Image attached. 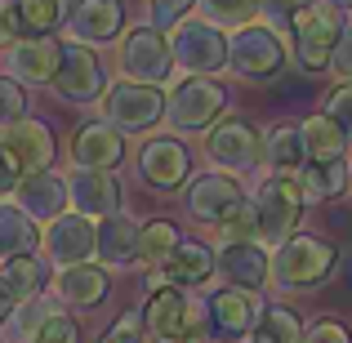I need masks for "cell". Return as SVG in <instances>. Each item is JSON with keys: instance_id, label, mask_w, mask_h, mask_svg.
Here are the masks:
<instances>
[{"instance_id": "32", "label": "cell", "mask_w": 352, "mask_h": 343, "mask_svg": "<svg viewBox=\"0 0 352 343\" xmlns=\"http://www.w3.org/2000/svg\"><path fill=\"white\" fill-rule=\"evenodd\" d=\"M348 161H335V165H303L299 170V188H303V201H335L348 192Z\"/></svg>"}, {"instance_id": "44", "label": "cell", "mask_w": 352, "mask_h": 343, "mask_svg": "<svg viewBox=\"0 0 352 343\" xmlns=\"http://www.w3.org/2000/svg\"><path fill=\"white\" fill-rule=\"evenodd\" d=\"M23 41V27H18V9L14 0H0V49H14Z\"/></svg>"}, {"instance_id": "23", "label": "cell", "mask_w": 352, "mask_h": 343, "mask_svg": "<svg viewBox=\"0 0 352 343\" xmlns=\"http://www.w3.org/2000/svg\"><path fill=\"white\" fill-rule=\"evenodd\" d=\"M107 290H112V276H107V267L98 263H76V267H58V276H54V294H58V303H67V308H98V303L107 299Z\"/></svg>"}, {"instance_id": "29", "label": "cell", "mask_w": 352, "mask_h": 343, "mask_svg": "<svg viewBox=\"0 0 352 343\" xmlns=\"http://www.w3.org/2000/svg\"><path fill=\"white\" fill-rule=\"evenodd\" d=\"M179 223H170V219H147L143 228H138V245H134V263L143 267H165V258L179 250Z\"/></svg>"}, {"instance_id": "7", "label": "cell", "mask_w": 352, "mask_h": 343, "mask_svg": "<svg viewBox=\"0 0 352 343\" xmlns=\"http://www.w3.org/2000/svg\"><path fill=\"white\" fill-rule=\"evenodd\" d=\"M103 120L116 134H147L156 120H165V94L156 85L116 80L103 89Z\"/></svg>"}, {"instance_id": "15", "label": "cell", "mask_w": 352, "mask_h": 343, "mask_svg": "<svg viewBox=\"0 0 352 343\" xmlns=\"http://www.w3.org/2000/svg\"><path fill=\"white\" fill-rule=\"evenodd\" d=\"M120 179L107 170H76L67 179V201L76 206V214L85 219H112L120 214Z\"/></svg>"}, {"instance_id": "39", "label": "cell", "mask_w": 352, "mask_h": 343, "mask_svg": "<svg viewBox=\"0 0 352 343\" xmlns=\"http://www.w3.org/2000/svg\"><path fill=\"white\" fill-rule=\"evenodd\" d=\"M103 343H152L143 330V317L138 312H120V317L112 321V330L103 335Z\"/></svg>"}, {"instance_id": "30", "label": "cell", "mask_w": 352, "mask_h": 343, "mask_svg": "<svg viewBox=\"0 0 352 343\" xmlns=\"http://www.w3.org/2000/svg\"><path fill=\"white\" fill-rule=\"evenodd\" d=\"M263 161L272 165V174H294L303 170V138L299 125H272L263 138Z\"/></svg>"}, {"instance_id": "14", "label": "cell", "mask_w": 352, "mask_h": 343, "mask_svg": "<svg viewBox=\"0 0 352 343\" xmlns=\"http://www.w3.org/2000/svg\"><path fill=\"white\" fill-rule=\"evenodd\" d=\"M138 170H143V179L152 183V188L174 192V188H183V183L192 179V152L170 134L147 138L143 152H138Z\"/></svg>"}, {"instance_id": "40", "label": "cell", "mask_w": 352, "mask_h": 343, "mask_svg": "<svg viewBox=\"0 0 352 343\" xmlns=\"http://www.w3.org/2000/svg\"><path fill=\"white\" fill-rule=\"evenodd\" d=\"M326 116L339 125V134L352 143V85H339L335 94L326 98Z\"/></svg>"}, {"instance_id": "2", "label": "cell", "mask_w": 352, "mask_h": 343, "mask_svg": "<svg viewBox=\"0 0 352 343\" xmlns=\"http://www.w3.org/2000/svg\"><path fill=\"white\" fill-rule=\"evenodd\" d=\"M303 206L308 201H303V188L294 174H267L250 197V210H254V223H258V245L276 250L281 241H290L303 219Z\"/></svg>"}, {"instance_id": "9", "label": "cell", "mask_w": 352, "mask_h": 343, "mask_svg": "<svg viewBox=\"0 0 352 343\" xmlns=\"http://www.w3.org/2000/svg\"><path fill=\"white\" fill-rule=\"evenodd\" d=\"M170 54L183 71L210 76V71L228 67V36H223V27L206 23V18H183L170 36Z\"/></svg>"}, {"instance_id": "31", "label": "cell", "mask_w": 352, "mask_h": 343, "mask_svg": "<svg viewBox=\"0 0 352 343\" xmlns=\"http://www.w3.org/2000/svg\"><path fill=\"white\" fill-rule=\"evenodd\" d=\"M18 9V27L23 36H50L67 23L72 14V0H14Z\"/></svg>"}, {"instance_id": "43", "label": "cell", "mask_w": 352, "mask_h": 343, "mask_svg": "<svg viewBox=\"0 0 352 343\" xmlns=\"http://www.w3.org/2000/svg\"><path fill=\"white\" fill-rule=\"evenodd\" d=\"M330 71H335L339 85H352V27L348 23H344V32H339L335 54H330Z\"/></svg>"}, {"instance_id": "37", "label": "cell", "mask_w": 352, "mask_h": 343, "mask_svg": "<svg viewBox=\"0 0 352 343\" xmlns=\"http://www.w3.org/2000/svg\"><path fill=\"white\" fill-rule=\"evenodd\" d=\"M219 232H223V245H241V241H258V223H254V210H250V201H245V206H241V210H236V214L228 219V223L219 228Z\"/></svg>"}, {"instance_id": "12", "label": "cell", "mask_w": 352, "mask_h": 343, "mask_svg": "<svg viewBox=\"0 0 352 343\" xmlns=\"http://www.w3.org/2000/svg\"><path fill=\"white\" fill-rule=\"evenodd\" d=\"M54 89H58V98H67V103H89V98H98L107 89V67L103 58H98V49H85V45H63L58 54V71H54L50 80Z\"/></svg>"}, {"instance_id": "26", "label": "cell", "mask_w": 352, "mask_h": 343, "mask_svg": "<svg viewBox=\"0 0 352 343\" xmlns=\"http://www.w3.org/2000/svg\"><path fill=\"white\" fill-rule=\"evenodd\" d=\"M303 138V165H335L348 161V138L339 134V125L330 116H308L299 125Z\"/></svg>"}, {"instance_id": "11", "label": "cell", "mask_w": 352, "mask_h": 343, "mask_svg": "<svg viewBox=\"0 0 352 343\" xmlns=\"http://www.w3.org/2000/svg\"><path fill=\"white\" fill-rule=\"evenodd\" d=\"M245 201H250L245 188H241L232 174H223V170L197 174V179H188V188H183V206H188V214L201 219V223H214V228H223Z\"/></svg>"}, {"instance_id": "35", "label": "cell", "mask_w": 352, "mask_h": 343, "mask_svg": "<svg viewBox=\"0 0 352 343\" xmlns=\"http://www.w3.org/2000/svg\"><path fill=\"white\" fill-rule=\"evenodd\" d=\"M201 9H206V23L214 27H250L258 14V0H197Z\"/></svg>"}, {"instance_id": "5", "label": "cell", "mask_w": 352, "mask_h": 343, "mask_svg": "<svg viewBox=\"0 0 352 343\" xmlns=\"http://www.w3.org/2000/svg\"><path fill=\"white\" fill-rule=\"evenodd\" d=\"M228 112V89L219 85V80H206V76H188L179 80V85L170 89V98H165V116H170L174 129H183V134H206V129H214L219 120Z\"/></svg>"}, {"instance_id": "6", "label": "cell", "mask_w": 352, "mask_h": 343, "mask_svg": "<svg viewBox=\"0 0 352 343\" xmlns=\"http://www.w3.org/2000/svg\"><path fill=\"white\" fill-rule=\"evenodd\" d=\"M228 67L241 80H267L285 67V41L276 27L250 23L228 36Z\"/></svg>"}, {"instance_id": "47", "label": "cell", "mask_w": 352, "mask_h": 343, "mask_svg": "<svg viewBox=\"0 0 352 343\" xmlns=\"http://www.w3.org/2000/svg\"><path fill=\"white\" fill-rule=\"evenodd\" d=\"M330 5H335V9H352V0H330Z\"/></svg>"}, {"instance_id": "36", "label": "cell", "mask_w": 352, "mask_h": 343, "mask_svg": "<svg viewBox=\"0 0 352 343\" xmlns=\"http://www.w3.org/2000/svg\"><path fill=\"white\" fill-rule=\"evenodd\" d=\"M27 116V89L14 76H0V125H14Z\"/></svg>"}, {"instance_id": "48", "label": "cell", "mask_w": 352, "mask_h": 343, "mask_svg": "<svg viewBox=\"0 0 352 343\" xmlns=\"http://www.w3.org/2000/svg\"><path fill=\"white\" fill-rule=\"evenodd\" d=\"M348 276H352V258H348Z\"/></svg>"}, {"instance_id": "8", "label": "cell", "mask_w": 352, "mask_h": 343, "mask_svg": "<svg viewBox=\"0 0 352 343\" xmlns=\"http://www.w3.org/2000/svg\"><path fill=\"white\" fill-rule=\"evenodd\" d=\"M116 63L125 71V80L138 85H156L161 89L174 71V54H170V36H161L156 27H134V32L120 36L116 45Z\"/></svg>"}, {"instance_id": "42", "label": "cell", "mask_w": 352, "mask_h": 343, "mask_svg": "<svg viewBox=\"0 0 352 343\" xmlns=\"http://www.w3.org/2000/svg\"><path fill=\"white\" fill-rule=\"evenodd\" d=\"M192 5H197V0H152V27H156V32H165V27H179L183 18H188Z\"/></svg>"}, {"instance_id": "18", "label": "cell", "mask_w": 352, "mask_h": 343, "mask_svg": "<svg viewBox=\"0 0 352 343\" xmlns=\"http://www.w3.org/2000/svg\"><path fill=\"white\" fill-rule=\"evenodd\" d=\"M210 326L219 330L223 339H250V330H254L258 312H263V299H258V290H236V285H223V290L210 299Z\"/></svg>"}, {"instance_id": "38", "label": "cell", "mask_w": 352, "mask_h": 343, "mask_svg": "<svg viewBox=\"0 0 352 343\" xmlns=\"http://www.w3.org/2000/svg\"><path fill=\"white\" fill-rule=\"evenodd\" d=\"M303 343H352V330L339 317H317L312 326H303Z\"/></svg>"}, {"instance_id": "28", "label": "cell", "mask_w": 352, "mask_h": 343, "mask_svg": "<svg viewBox=\"0 0 352 343\" xmlns=\"http://www.w3.org/2000/svg\"><path fill=\"white\" fill-rule=\"evenodd\" d=\"M134 245H138L134 214H112V219L98 223V250H94V254L103 258V263H112V267L134 263Z\"/></svg>"}, {"instance_id": "10", "label": "cell", "mask_w": 352, "mask_h": 343, "mask_svg": "<svg viewBox=\"0 0 352 343\" xmlns=\"http://www.w3.org/2000/svg\"><path fill=\"white\" fill-rule=\"evenodd\" d=\"M206 156L223 174H232V179H236V174H250L258 161H263V138H258V129L250 125V120L223 116L206 134Z\"/></svg>"}, {"instance_id": "34", "label": "cell", "mask_w": 352, "mask_h": 343, "mask_svg": "<svg viewBox=\"0 0 352 343\" xmlns=\"http://www.w3.org/2000/svg\"><path fill=\"white\" fill-rule=\"evenodd\" d=\"M250 343H303V321L294 308H263L250 330Z\"/></svg>"}, {"instance_id": "33", "label": "cell", "mask_w": 352, "mask_h": 343, "mask_svg": "<svg viewBox=\"0 0 352 343\" xmlns=\"http://www.w3.org/2000/svg\"><path fill=\"white\" fill-rule=\"evenodd\" d=\"M9 281V290L18 294V303H36L45 294V281H50V267H45V258L36 254H23V258H9L5 272H0Z\"/></svg>"}, {"instance_id": "1", "label": "cell", "mask_w": 352, "mask_h": 343, "mask_svg": "<svg viewBox=\"0 0 352 343\" xmlns=\"http://www.w3.org/2000/svg\"><path fill=\"white\" fill-rule=\"evenodd\" d=\"M143 317V330L152 343H206L210 335V312L201 299H192L179 285H165V290L147 294V308L138 312Z\"/></svg>"}, {"instance_id": "13", "label": "cell", "mask_w": 352, "mask_h": 343, "mask_svg": "<svg viewBox=\"0 0 352 343\" xmlns=\"http://www.w3.org/2000/svg\"><path fill=\"white\" fill-rule=\"evenodd\" d=\"M41 245H45V254H50L58 267L89 263L94 250H98V223L85 219V214H76V210H67V214H58L50 228L41 232Z\"/></svg>"}, {"instance_id": "24", "label": "cell", "mask_w": 352, "mask_h": 343, "mask_svg": "<svg viewBox=\"0 0 352 343\" xmlns=\"http://www.w3.org/2000/svg\"><path fill=\"white\" fill-rule=\"evenodd\" d=\"M219 272L228 276V285L236 290H263L267 272H272V254L258 241H241V245L219 250Z\"/></svg>"}, {"instance_id": "20", "label": "cell", "mask_w": 352, "mask_h": 343, "mask_svg": "<svg viewBox=\"0 0 352 343\" xmlns=\"http://www.w3.org/2000/svg\"><path fill=\"white\" fill-rule=\"evenodd\" d=\"M0 143L14 152V161L23 165V179L27 174H41V170H50V161H54V134H50V125L45 120H36V116H23V120H14V125H5V134H0Z\"/></svg>"}, {"instance_id": "3", "label": "cell", "mask_w": 352, "mask_h": 343, "mask_svg": "<svg viewBox=\"0 0 352 343\" xmlns=\"http://www.w3.org/2000/svg\"><path fill=\"white\" fill-rule=\"evenodd\" d=\"M335 263H339V254L326 236H290L272 250V272L267 276L276 281V290L294 294V290H312V285L330 281Z\"/></svg>"}, {"instance_id": "19", "label": "cell", "mask_w": 352, "mask_h": 343, "mask_svg": "<svg viewBox=\"0 0 352 343\" xmlns=\"http://www.w3.org/2000/svg\"><path fill=\"white\" fill-rule=\"evenodd\" d=\"M14 326L18 343H80L76 317H67L63 308H50V303H18Z\"/></svg>"}, {"instance_id": "21", "label": "cell", "mask_w": 352, "mask_h": 343, "mask_svg": "<svg viewBox=\"0 0 352 343\" xmlns=\"http://www.w3.org/2000/svg\"><path fill=\"white\" fill-rule=\"evenodd\" d=\"M58 54L63 41H54V36H23L9 49V76L18 85H50L54 71H58Z\"/></svg>"}, {"instance_id": "17", "label": "cell", "mask_w": 352, "mask_h": 343, "mask_svg": "<svg viewBox=\"0 0 352 343\" xmlns=\"http://www.w3.org/2000/svg\"><path fill=\"white\" fill-rule=\"evenodd\" d=\"M120 161H125V138L107 120H85L72 134V165L76 170H107L112 174Z\"/></svg>"}, {"instance_id": "27", "label": "cell", "mask_w": 352, "mask_h": 343, "mask_svg": "<svg viewBox=\"0 0 352 343\" xmlns=\"http://www.w3.org/2000/svg\"><path fill=\"white\" fill-rule=\"evenodd\" d=\"M41 245V228L36 219H27V210H18L14 201H0V258H23V254H36Z\"/></svg>"}, {"instance_id": "46", "label": "cell", "mask_w": 352, "mask_h": 343, "mask_svg": "<svg viewBox=\"0 0 352 343\" xmlns=\"http://www.w3.org/2000/svg\"><path fill=\"white\" fill-rule=\"evenodd\" d=\"M14 308H18V294L9 290V281H5V276H0V326H5V321L14 317Z\"/></svg>"}, {"instance_id": "50", "label": "cell", "mask_w": 352, "mask_h": 343, "mask_svg": "<svg viewBox=\"0 0 352 343\" xmlns=\"http://www.w3.org/2000/svg\"><path fill=\"white\" fill-rule=\"evenodd\" d=\"M348 174H352V170H348Z\"/></svg>"}, {"instance_id": "25", "label": "cell", "mask_w": 352, "mask_h": 343, "mask_svg": "<svg viewBox=\"0 0 352 343\" xmlns=\"http://www.w3.org/2000/svg\"><path fill=\"white\" fill-rule=\"evenodd\" d=\"M161 272H165V281H170V285L192 290V285H206L210 276L219 272V254L210 245H201V241H179V250L165 258Z\"/></svg>"}, {"instance_id": "16", "label": "cell", "mask_w": 352, "mask_h": 343, "mask_svg": "<svg viewBox=\"0 0 352 343\" xmlns=\"http://www.w3.org/2000/svg\"><path fill=\"white\" fill-rule=\"evenodd\" d=\"M120 27H125V9H120V0H76L72 14H67L72 41L85 45V49L116 41Z\"/></svg>"}, {"instance_id": "45", "label": "cell", "mask_w": 352, "mask_h": 343, "mask_svg": "<svg viewBox=\"0 0 352 343\" xmlns=\"http://www.w3.org/2000/svg\"><path fill=\"white\" fill-rule=\"evenodd\" d=\"M18 183H23V165H18V161H14V152L0 143V197H9Z\"/></svg>"}, {"instance_id": "4", "label": "cell", "mask_w": 352, "mask_h": 343, "mask_svg": "<svg viewBox=\"0 0 352 343\" xmlns=\"http://www.w3.org/2000/svg\"><path fill=\"white\" fill-rule=\"evenodd\" d=\"M290 32H294V63H299V71L317 76V71L330 67L344 18H339V9L330 0H308V9H299V18L290 23Z\"/></svg>"}, {"instance_id": "49", "label": "cell", "mask_w": 352, "mask_h": 343, "mask_svg": "<svg viewBox=\"0 0 352 343\" xmlns=\"http://www.w3.org/2000/svg\"><path fill=\"white\" fill-rule=\"evenodd\" d=\"M236 343H250V339H236Z\"/></svg>"}, {"instance_id": "41", "label": "cell", "mask_w": 352, "mask_h": 343, "mask_svg": "<svg viewBox=\"0 0 352 343\" xmlns=\"http://www.w3.org/2000/svg\"><path fill=\"white\" fill-rule=\"evenodd\" d=\"M299 9H308V0H258V14L267 18V27H290L299 18Z\"/></svg>"}, {"instance_id": "22", "label": "cell", "mask_w": 352, "mask_h": 343, "mask_svg": "<svg viewBox=\"0 0 352 343\" xmlns=\"http://www.w3.org/2000/svg\"><path fill=\"white\" fill-rule=\"evenodd\" d=\"M14 192H18L14 206L27 210V219H36V223H54V219L67 214V206H72L67 201V179H63V174H50V170L27 174Z\"/></svg>"}]
</instances>
